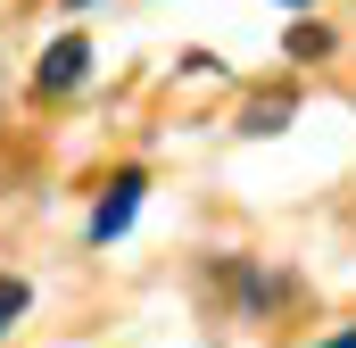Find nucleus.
I'll list each match as a JSON object with an SVG mask.
<instances>
[{"mask_svg":"<svg viewBox=\"0 0 356 348\" xmlns=\"http://www.w3.org/2000/svg\"><path fill=\"white\" fill-rule=\"evenodd\" d=\"M290 8H307V0H290Z\"/></svg>","mask_w":356,"mask_h":348,"instance_id":"0eeeda50","label":"nucleus"},{"mask_svg":"<svg viewBox=\"0 0 356 348\" xmlns=\"http://www.w3.org/2000/svg\"><path fill=\"white\" fill-rule=\"evenodd\" d=\"M323 50H332L323 25H298V33H290V58H323Z\"/></svg>","mask_w":356,"mask_h":348,"instance_id":"20e7f679","label":"nucleus"},{"mask_svg":"<svg viewBox=\"0 0 356 348\" xmlns=\"http://www.w3.org/2000/svg\"><path fill=\"white\" fill-rule=\"evenodd\" d=\"M141 191H149V174H141V166H124L116 182H108V199L91 207V241H116V232L133 224V207H141Z\"/></svg>","mask_w":356,"mask_h":348,"instance_id":"f257e3e1","label":"nucleus"},{"mask_svg":"<svg viewBox=\"0 0 356 348\" xmlns=\"http://www.w3.org/2000/svg\"><path fill=\"white\" fill-rule=\"evenodd\" d=\"M315 348H356V324H348V332H332V340H315Z\"/></svg>","mask_w":356,"mask_h":348,"instance_id":"39448f33","label":"nucleus"},{"mask_svg":"<svg viewBox=\"0 0 356 348\" xmlns=\"http://www.w3.org/2000/svg\"><path fill=\"white\" fill-rule=\"evenodd\" d=\"M67 8H91V0H67Z\"/></svg>","mask_w":356,"mask_h":348,"instance_id":"423d86ee","label":"nucleus"},{"mask_svg":"<svg viewBox=\"0 0 356 348\" xmlns=\"http://www.w3.org/2000/svg\"><path fill=\"white\" fill-rule=\"evenodd\" d=\"M25 307H33V290H25V282H17V274H0V332H8V324H17V315H25Z\"/></svg>","mask_w":356,"mask_h":348,"instance_id":"7ed1b4c3","label":"nucleus"},{"mask_svg":"<svg viewBox=\"0 0 356 348\" xmlns=\"http://www.w3.org/2000/svg\"><path fill=\"white\" fill-rule=\"evenodd\" d=\"M83 67H91V50L75 42V33H58V42L42 50V67H33V84H42V91H67V84H83Z\"/></svg>","mask_w":356,"mask_h":348,"instance_id":"f03ea898","label":"nucleus"}]
</instances>
